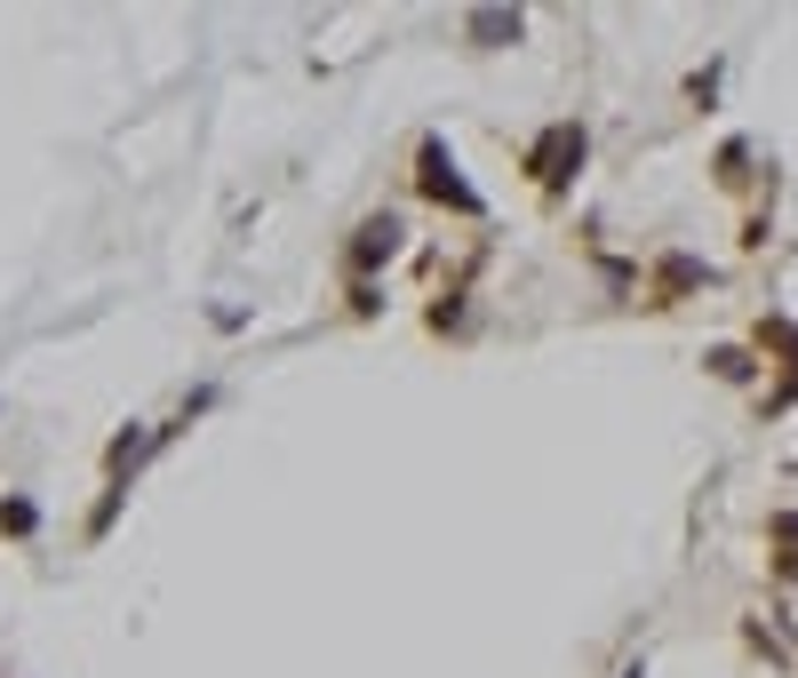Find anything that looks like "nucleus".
Masks as SVG:
<instances>
[{
    "instance_id": "f257e3e1",
    "label": "nucleus",
    "mask_w": 798,
    "mask_h": 678,
    "mask_svg": "<svg viewBox=\"0 0 798 678\" xmlns=\"http://www.w3.org/2000/svg\"><path fill=\"white\" fill-rule=\"evenodd\" d=\"M423 192H431V200H455V208H479V200H472V184H455V160H447V144H440V136L423 144Z\"/></svg>"
},
{
    "instance_id": "f03ea898",
    "label": "nucleus",
    "mask_w": 798,
    "mask_h": 678,
    "mask_svg": "<svg viewBox=\"0 0 798 678\" xmlns=\"http://www.w3.org/2000/svg\"><path fill=\"white\" fill-rule=\"evenodd\" d=\"M568 160H583V128H575V120H568V128H551L543 144H536V160H527V168H536L543 184H568V176H559Z\"/></svg>"
},
{
    "instance_id": "7ed1b4c3",
    "label": "nucleus",
    "mask_w": 798,
    "mask_h": 678,
    "mask_svg": "<svg viewBox=\"0 0 798 678\" xmlns=\"http://www.w3.org/2000/svg\"><path fill=\"white\" fill-rule=\"evenodd\" d=\"M399 248V216H368V224H359V248H352V263L359 271H368L376 256H391Z\"/></svg>"
},
{
    "instance_id": "20e7f679",
    "label": "nucleus",
    "mask_w": 798,
    "mask_h": 678,
    "mask_svg": "<svg viewBox=\"0 0 798 678\" xmlns=\"http://www.w3.org/2000/svg\"><path fill=\"white\" fill-rule=\"evenodd\" d=\"M472 41H519V9H479L472 17Z\"/></svg>"
},
{
    "instance_id": "39448f33",
    "label": "nucleus",
    "mask_w": 798,
    "mask_h": 678,
    "mask_svg": "<svg viewBox=\"0 0 798 678\" xmlns=\"http://www.w3.org/2000/svg\"><path fill=\"white\" fill-rule=\"evenodd\" d=\"M0 527H9V535H32V527H41V512H32V503H9V512H0Z\"/></svg>"
}]
</instances>
